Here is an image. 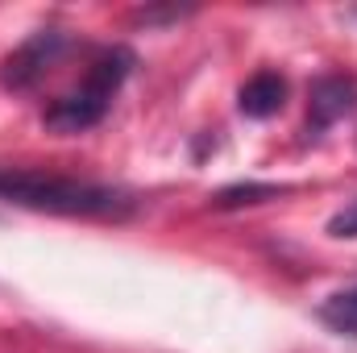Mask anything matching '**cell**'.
I'll list each match as a JSON object with an SVG mask.
<instances>
[{
	"label": "cell",
	"instance_id": "6da1fadb",
	"mask_svg": "<svg viewBox=\"0 0 357 353\" xmlns=\"http://www.w3.org/2000/svg\"><path fill=\"white\" fill-rule=\"evenodd\" d=\"M0 204L50 212V216H84V220H129L137 212V200L125 187L46 175V171H21V167L0 171Z\"/></svg>",
	"mask_w": 357,
	"mask_h": 353
},
{
	"label": "cell",
	"instance_id": "7a4b0ae2",
	"mask_svg": "<svg viewBox=\"0 0 357 353\" xmlns=\"http://www.w3.org/2000/svg\"><path fill=\"white\" fill-rule=\"evenodd\" d=\"M133 63H137V59H133V50H125V46H100V50H91V63H88V71H84V80L71 91H63L59 100L46 104L42 125L54 129V133H63V137L88 133L91 125H100L104 112L112 108V96L121 91L125 80H129Z\"/></svg>",
	"mask_w": 357,
	"mask_h": 353
},
{
	"label": "cell",
	"instance_id": "3957f363",
	"mask_svg": "<svg viewBox=\"0 0 357 353\" xmlns=\"http://www.w3.org/2000/svg\"><path fill=\"white\" fill-rule=\"evenodd\" d=\"M75 42L63 29H38L33 38H25L0 67V84L8 91H29L46 80L50 67H59V59L71 50Z\"/></svg>",
	"mask_w": 357,
	"mask_h": 353
},
{
	"label": "cell",
	"instance_id": "277c9868",
	"mask_svg": "<svg viewBox=\"0 0 357 353\" xmlns=\"http://www.w3.org/2000/svg\"><path fill=\"white\" fill-rule=\"evenodd\" d=\"M357 108V80L354 75H320L307 96V133H324L337 121H345Z\"/></svg>",
	"mask_w": 357,
	"mask_h": 353
},
{
	"label": "cell",
	"instance_id": "5b68a950",
	"mask_svg": "<svg viewBox=\"0 0 357 353\" xmlns=\"http://www.w3.org/2000/svg\"><path fill=\"white\" fill-rule=\"evenodd\" d=\"M282 104H287V80L278 71H258L237 91V108L254 121H266L274 112H282Z\"/></svg>",
	"mask_w": 357,
	"mask_h": 353
},
{
	"label": "cell",
	"instance_id": "8992f818",
	"mask_svg": "<svg viewBox=\"0 0 357 353\" xmlns=\"http://www.w3.org/2000/svg\"><path fill=\"white\" fill-rule=\"evenodd\" d=\"M316 316H320V324H328L333 333L354 337V341H357V287L328 295V299L320 303V312H316Z\"/></svg>",
	"mask_w": 357,
	"mask_h": 353
},
{
	"label": "cell",
	"instance_id": "52a82bcc",
	"mask_svg": "<svg viewBox=\"0 0 357 353\" xmlns=\"http://www.w3.org/2000/svg\"><path fill=\"white\" fill-rule=\"evenodd\" d=\"M287 187H278V183H237V187H225V191H216V208H245V204H262V200H274V195H282Z\"/></svg>",
	"mask_w": 357,
	"mask_h": 353
},
{
	"label": "cell",
	"instance_id": "ba28073f",
	"mask_svg": "<svg viewBox=\"0 0 357 353\" xmlns=\"http://www.w3.org/2000/svg\"><path fill=\"white\" fill-rule=\"evenodd\" d=\"M328 233H333V237H357V200L345 204V208L328 220Z\"/></svg>",
	"mask_w": 357,
	"mask_h": 353
}]
</instances>
